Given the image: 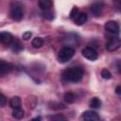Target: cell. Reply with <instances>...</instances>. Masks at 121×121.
Listing matches in <instances>:
<instances>
[{"label": "cell", "mask_w": 121, "mask_h": 121, "mask_svg": "<svg viewBox=\"0 0 121 121\" xmlns=\"http://www.w3.org/2000/svg\"><path fill=\"white\" fill-rule=\"evenodd\" d=\"M83 69L79 66L78 67H71L63 71L62 77L65 80L71 82H78L83 78Z\"/></svg>", "instance_id": "obj_1"}, {"label": "cell", "mask_w": 121, "mask_h": 121, "mask_svg": "<svg viewBox=\"0 0 121 121\" xmlns=\"http://www.w3.org/2000/svg\"><path fill=\"white\" fill-rule=\"evenodd\" d=\"M74 54H75V49L73 47H71V46H64L58 53L59 61L60 62H66L69 60H71V58L74 56Z\"/></svg>", "instance_id": "obj_2"}, {"label": "cell", "mask_w": 121, "mask_h": 121, "mask_svg": "<svg viewBox=\"0 0 121 121\" xmlns=\"http://www.w3.org/2000/svg\"><path fill=\"white\" fill-rule=\"evenodd\" d=\"M10 16L15 21H21L24 17L23 8L19 4H12L10 8Z\"/></svg>", "instance_id": "obj_3"}, {"label": "cell", "mask_w": 121, "mask_h": 121, "mask_svg": "<svg viewBox=\"0 0 121 121\" xmlns=\"http://www.w3.org/2000/svg\"><path fill=\"white\" fill-rule=\"evenodd\" d=\"M82 55L89 60H95L98 58L97 52L92 47H85L82 50Z\"/></svg>", "instance_id": "obj_4"}, {"label": "cell", "mask_w": 121, "mask_h": 121, "mask_svg": "<svg viewBox=\"0 0 121 121\" xmlns=\"http://www.w3.org/2000/svg\"><path fill=\"white\" fill-rule=\"evenodd\" d=\"M120 44H121V42H120V39L119 38H112L106 44V49L110 52H112V51H115L117 50L119 47H120Z\"/></svg>", "instance_id": "obj_5"}, {"label": "cell", "mask_w": 121, "mask_h": 121, "mask_svg": "<svg viewBox=\"0 0 121 121\" xmlns=\"http://www.w3.org/2000/svg\"><path fill=\"white\" fill-rule=\"evenodd\" d=\"M103 7H104L103 3L100 2V1H97V2H95V3H93V4L91 5L90 10H91V12H92L95 16L97 17V16H100V15H101V13H102V11H103Z\"/></svg>", "instance_id": "obj_6"}, {"label": "cell", "mask_w": 121, "mask_h": 121, "mask_svg": "<svg viewBox=\"0 0 121 121\" xmlns=\"http://www.w3.org/2000/svg\"><path fill=\"white\" fill-rule=\"evenodd\" d=\"M105 29L109 33L118 34L119 33V25L115 21H108L105 24Z\"/></svg>", "instance_id": "obj_7"}, {"label": "cell", "mask_w": 121, "mask_h": 121, "mask_svg": "<svg viewBox=\"0 0 121 121\" xmlns=\"http://www.w3.org/2000/svg\"><path fill=\"white\" fill-rule=\"evenodd\" d=\"M82 118L86 121H97L99 120V115L94 111H85L82 114Z\"/></svg>", "instance_id": "obj_8"}, {"label": "cell", "mask_w": 121, "mask_h": 121, "mask_svg": "<svg viewBox=\"0 0 121 121\" xmlns=\"http://www.w3.org/2000/svg\"><path fill=\"white\" fill-rule=\"evenodd\" d=\"M12 68L13 67L10 63L0 60V76H5V75L10 73Z\"/></svg>", "instance_id": "obj_9"}, {"label": "cell", "mask_w": 121, "mask_h": 121, "mask_svg": "<svg viewBox=\"0 0 121 121\" xmlns=\"http://www.w3.org/2000/svg\"><path fill=\"white\" fill-rule=\"evenodd\" d=\"M13 41V37L9 32H1L0 33V42L5 44H10Z\"/></svg>", "instance_id": "obj_10"}, {"label": "cell", "mask_w": 121, "mask_h": 121, "mask_svg": "<svg viewBox=\"0 0 121 121\" xmlns=\"http://www.w3.org/2000/svg\"><path fill=\"white\" fill-rule=\"evenodd\" d=\"M74 21H75V23L78 26H81V25L86 23V21H87V14L84 13V12H79L78 14V16L75 18Z\"/></svg>", "instance_id": "obj_11"}, {"label": "cell", "mask_w": 121, "mask_h": 121, "mask_svg": "<svg viewBox=\"0 0 121 121\" xmlns=\"http://www.w3.org/2000/svg\"><path fill=\"white\" fill-rule=\"evenodd\" d=\"M52 5V0H39V7L43 10H49Z\"/></svg>", "instance_id": "obj_12"}, {"label": "cell", "mask_w": 121, "mask_h": 121, "mask_svg": "<svg viewBox=\"0 0 121 121\" xmlns=\"http://www.w3.org/2000/svg\"><path fill=\"white\" fill-rule=\"evenodd\" d=\"M63 99L66 103L68 104H71V103H74L76 101V95L75 94H73L72 92H67L64 94L63 95Z\"/></svg>", "instance_id": "obj_13"}, {"label": "cell", "mask_w": 121, "mask_h": 121, "mask_svg": "<svg viewBox=\"0 0 121 121\" xmlns=\"http://www.w3.org/2000/svg\"><path fill=\"white\" fill-rule=\"evenodd\" d=\"M21 104H22V101H21V98L19 96H13L10 99V101H9V106L12 109L20 108L21 107Z\"/></svg>", "instance_id": "obj_14"}, {"label": "cell", "mask_w": 121, "mask_h": 121, "mask_svg": "<svg viewBox=\"0 0 121 121\" xmlns=\"http://www.w3.org/2000/svg\"><path fill=\"white\" fill-rule=\"evenodd\" d=\"M24 113H25V112H24V110L21 109V107L20 108H15V109H13L12 116L16 119H21V118H23Z\"/></svg>", "instance_id": "obj_15"}, {"label": "cell", "mask_w": 121, "mask_h": 121, "mask_svg": "<svg viewBox=\"0 0 121 121\" xmlns=\"http://www.w3.org/2000/svg\"><path fill=\"white\" fill-rule=\"evenodd\" d=\"M101 106V100L98 97H93L90 101V107L94 109H98Z\"/></svg>", "instance_id": "obj_16"}, {"label": "cell", "mask_w": 121, "mask_h": 121, "mask_svg": "<svg viewBox=\"0 0 121 121\" xmlns=\"http://www.w3.org/2000/svg\"><path fill=\"white\" fill-rule=\"evenodd\" d=\"M32 45H33V47H35V48H40V47H42L43 45V40L41 38V37H36V38H34L33 40H32Z\"/></svg>", "instance_id": "obj_17"}, {"label": "cell", "mask_w": 121, "mask_h": 121, "mask_svg": "<svg viewBox=\"0 0 121 121\" xmlns=\"http://www.w3.org/2000/svg\"><path fill=\"white\" fill-rule=\"evenodd\" d=\"M13 42V41H12ZM11 49L14 51V52H20L21 50L24 49V46L21 44V43L19 41H15L13 43H11Z\"/></svg>", "instance_id": "obj_18"}, {"label": "cell", "mask_w": 121, "mask_h": 121, "mask_svg": "<svg viewBox=\"0 0 121 121\" xmlns=\"http://www.w3.org/2000/svg\"><path fill=\"white\" fill-rule=\"evenodd\" d=\"M101 76H102V78H105V79H110V78H112V74L110 73V71H109L108 69H103V70L101 71Z\"/></svg>", "instance_id": "obj_19"}, {"label": "cell", "mask_w": 121, "mask_h": 121, "mask_svg": "<svg viewBox=\"0 0 121 121\" xmlns=\"http://www.w3.org/2000/svg\"><path fill=\"white\" fill-rule=\"evenodd\" d=\"M78 13H79L78 9L77 7H74V8L72 9L71 12H70V18H71V19H73V20H75V18L78 16Z\"/></svg>", "instance_id": "obj_20"}, {"label": "cell", "mask_w": 121, "mask_h": 121, "mask_svg": "<svg viewBox=\"0 0 121 121\" xmlns=\"http://www.w3.org/2000/svg\"><path fill=\"white\" fill-rule=\"evenodd\" d=\"M7 104V98L6 96L0 93V107H4Z\"/></svg>", "instance_id": "obj_21"}, {"label": "cell", "mask_w": 121, "mask_h": 121, "mask_svg": "<svg viewBox=\"0 0 121 121\" xmlns=\"http://www.w3.org/2000/svg\"><path fill=\"white\" fill-rule=\"evenodd\" d=\"M43 16H44V18H46V19H48V20H52V19L54 18L53 13H52L51 11H49V10H44Z\"/></svg>", "instance_id": "obj_22"}, {"label": "cell", "mask_w": 121, "mask_h": 121, "mask_svg": "<svg viewBox=\"0 0 121 121\" xmlns=\"http://www.w3.org/2000/svg\"><path fill=\"white\" fill-rule=\"evenodd\" d=\"M31 36H32V32H30V31H26V32L23 33L22 38H23L24 40H28V39H30Z\"/></svg>", "instance_id": "obj_23"}, {"label": "cell", "mask_w": 121, "mask_h": 121, "mask_svg": "<svg viewBox=\"0 0 121 121\" xmlns=\"http://www.w3.org/2000/svg\"><path fill=\"white\" fill-rule=\"evenodd\" d=\"M50 119H65L62 115H60V114H59V115H54V116H50L49 117Z\"/></svg>", "instance_id": "obj_24"}, {"label": "cell", "mask_w": 121, "mask_h": 121, "mask_svg": "<svg viewBox=\"0 0 121 121\" xmlns=\"http://www.w3.org/2000/svg\"><path fill=\"white\" fill-rule=\"evenodd\" d=\"M115 92H116L117 95H120L121 94V87L120 86H117L116 89H115Z\"/></svg>", "instance_id": "obj_25"}, {"label": "cell", "mask_w": 121, "mask_h": 121, "mask_svg": "<svg viewBox=\"0 0 121 121\" xmlns=\"http://www.w3.org/2000/svg\"><path fill=\"white\" fill-rule=\"evenodd\" d=\"M41 119V117H36V118H34L33 120H40Z\"/></svg>", "instance_id": "obj_26"}]
</instances>
